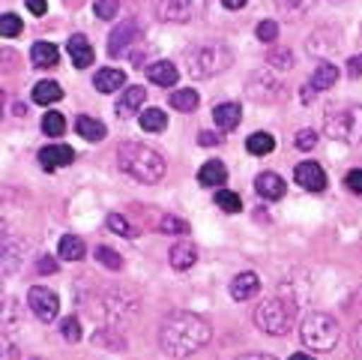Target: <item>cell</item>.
<instances>
[{
    "mask_svg": "<svg viewBox=\"0 0 362 360\" xmlns=\"http://www.w3.org/2000/svg\"><path fill=\"white\" fill-rule=\"evenodd\" d=\"M210 342V325L201 315L192 313H174L162 321L159 327V345L171 357H192Z\"/></svg>",
    "mask_w": 362,
    "mask_h": 360,
    "instance_id": "1",
    "label": "cell"
},
{
    "mask_svg": "<svg viewBox=\"0 0 362 360\" xmlns=\"http://www.w3.org/2000/svg\"><path fill=\"white\" fill-rule=\"evenodd\" d=\"M117 165L120 171L129 174L132 180H138V184H159V180L165 177V157L159 150H153L147 145H138V141H126V145L117 147Z\"/></svg>",
    "mask_w": 362,
    "mask_h": 360,
    "instance_id": "2",
    "label": "cell"
},
{
    "mask_svg": "<svg viewBox=\"0 0 362 360\" xmlns=\"http://www.w3.org/2000/svg\"><path fill=\"white\" fill-rule=\"evenodd\" d=\"M230 63H234V55L222 43H204L186 55V67L192 79H213V75L225 72Z\"/></svg>",
    "mask_w": 362,
    "mask_h": 360,
    "instance_id": "3",
    "label": "cell"
},
{
    "mask_svg": "<svg viewBox=\"0 0 362 360\" xmlns=\"http://www.w3.org/2000/svg\"><path fill=\"white\" fill-rule=\"evenodd\" d=\"M296 310L300 306L288 298H269L255 310V325L261 333H269V337H284L293 327Z\"/></svg>",
    "mask_w": 362,
    "mask_h": 360,
    "instance_id": "4",
    "label": "cell"
},
{
    "mask_svg": "<svg viewBox=\"0 0 362 360\" xmlns=\"http://www.w3.org/2000/svg\"><path fill=\"white\" fill-rule=\"evenodd\" d=\"M303 342L305 349L312 351H332L335 345H339V321H335L329 313H312L305 321H303Z\"/></svg>",
    "mask_w": 362,
    "mask_h": 360,
    "instance_id": "5",
    "label": "cell"
},
{
    "mask_svg": "<svg viewBox=\"0 0 362 360\" xmlns=\"http://www.w3.org/2000/svg\"><path fill=\"white\" fill-rule=\"evenodd\" d=\"M323 133L335 141H347V145H362V106H347L329 111Z\"/></svg>",
    "mask_w": 362,
    "mask_h": 360,
    "instance_id": "6",
    "label": "cell"
},
{
    "mask_svg": "<svg viewBox=\"0 0 362 360\" xmlns=\"http://www.w3.org/2000/svg\"><path fill=\"white\" fill-rule=\"evenodd\" d=\"M245 94H249V99L269 106V102L281 99L284 90H281V81L269 69H257V72L249 75V81H245Z\"/></svg>",
    "mask_w": 362,
    "mask_h": 360,
    "instance_id": "7",
    "label": "cell"
},
{
    "mask_svg": "<svg viewBox=\"0 0 362 360\" xmlns=\"http://www.w3.org/2000/svg\"><path fill=\"white\" fill-rule=\"evenodd\" d=\"M156 12L162 21H192L195 16L204 12V0H159L156 4Z\"/></svg>",
    "mask_w": 362,
    "mask_h": 360,
    "instance_id": "8",
    "label": "cell"
},
{
    "mask_svg": "<svg viewBox=\"0 0 362 360\" xmlns=\"http://www.w3.org/2000/svg\"><path fill=\"white\" fill-rule=\"evenodd\" d=\"M28 303H30V310L40 315L42 321H54L57 313H60V298L51 288H45V286H33L28 291Z\"/></svg>",
    "mask_w": 362,
    "mask_h": 360,
    "instance_id": "9",
    "label": "cell"
},
{
    "mask_svg": "<svg viewBox=\"0 0 362 360\" xmlns=\"http://www.w3.org/2000/svg\"><path fill=\"white\" fill-rule=\"evenodd\" d=\"M293 180L308 192H323L327 189V171L317 162H300L293 171Z\"/></svg>",
    "mask_w": 362,
    "mask_h": 360,
    "instance_id": "10",
    "label": "cell"
},
{
    "mask_svg": "<svg viewBox=\"0 0 362 360\" xmlns=\"http://www.w3.org/2000/svg\"><path fill=\"white\" fill-rule=\"evenodd\" d=\"M135 36H138V21L135 18L117 24V28L111 30V36H108V55L111 57H120L123 51L135 43Z\"/></svg>",
    "mask_w": 362,
    "mask_h": 360,
    "instance_id": "11",
    "label": "cell"
},
{
    "mask_svg": "<svg viewBox=\"0 0 362 360\" xmlns=\"http://www.w3.org/2000/svg\"><path fill=\"white\" fill-rule=\"evenodd\" d=\"M75 162V150L69 145H48L40 150V165L45 171H57L63 165H72Z\"/></svg>",
    "mask_w": 362,
    "mask_h": 360,
    "instance_id": "12",
    "label": "cell"
},
{
    "mask_svg": "<svg viewBox=\"0 0 362 360\" xmlns=\"http://www.w3.org/2000/svg\"><path fill=\"white\" fill-rule=\"evenodd\" d=\"M257 291H261V279H257L255 270H243L230 279V298L234 300H252Z\"/></svg>",
    "mask_w": 362,
    "mask_h": 360,
    "instance_id": "13",
    "label": "cell"
},
{
    "mask_svg": "<svg viewBox=\"0 0 362 360\" xmlns=\"http://www.w3.org/2000/svg\"><path fill=\"white\" fill-rule=\"evenodd\" d=\"M213 120L218 123V130L222 133L237 130L240 120H243V106L240 102H218V106L213 108Z\"/></svg>",
    "mask_w": 362,
    "mask_h": 360,
    "instance_id": "14",
    "label": "cell"
},
{
    "mask_svg": "<svg viewBox=\"0 0 362 360\" xmlns=\"http://www.w3.org/2000/svg\"><path fill=\"white\" fill-rule=\"evenodd\" d=\"M66 51H69V57L75 63V69H87L90 63H93V45H90V40H87V36H81V33L69 36Z\"/></svg>",
    "mask_w": 362,
    "mask_h": 360,
    "instance_id": "15",
    "label": "cell"
},
{
    "mask_svg": "<svg viewBox=\"0 0 362 360\" xmlns=\"http://www.w3.org/2000/svg\"><path fill=\"white\" fill-rule=\"evenodd\" d=\"M255 189H257V196H261V198L279 201L284 196V180L276 171H261V174L255 177Z\"/></svg>",
    "mask_w": 362,
    "mask_h": 360,
    "instance_id": "16",
    "label": "cell"
},
{
    "mask_svg": "<svg viewBox=\"0 0 362 360\" xmlns=\"http://www.w3.org/2000/svg\"><path fill=\"white\" fill-rule=\"evenodd\" d=\"M144 99H147L144 87H141V84H129L126 94L117 99V114H120V118H132V114L144 106Z\"/></svg>",
    "mask_w": 362,
    "mask_h": 360,
    "instance_id": "17",
    "label": "cell"
},
{
    "mask_svg": "<svg viewBox=\"0 0 362 360\" xmlns=\"http://www.w3.org/2000/svg\"><path fill=\"white\" fill-rule=\"evenodd\" d=\"M93 87L99 90V94H114V90H120V87H129L126 84V72L123 69H99L93 75Z\"/></svg>",
    "mask_w": 362,
    "mask_h": 360,
    "instance_id": "18",
    "label": "cell"
},
{
    "mask_svg": "<svg viewBox=\"0 0 362 360\" xmlns=\"http://www.w3.org/2000/svg\"><path fill=\"white\" fill-rule=\"evenodd\" d=\"M168 261H171L174 270H189L192 264L198 261V247H195V243H189V240L174 243V249H171V255H168Z\"/></svg>",
    "mask_w": 362,
    "mask_h": 360,
    "instance_id": "19",
    "label": "cell"
},
{
    "mask_svg": "<svg viewBox=\"0 0 362 360\" xmlns=\"http://www.w3.org/2000/svg\"><path fill=\"white\" fill-rule=\"evenodd\" d=\"M75 133H78L84 141H102L108 135L105 123L96 120V118H87V114H78V118H75Z\"/></svg>",
    "mask_w": 362,
    "mask_h": 360,
    "instance_id": "20",
    "label": "cell"
},
{
    "mask_svg": "<svg viewBox=\"0 0 362 360\" xmlns=\"http://www.w3.org/2000/svg\"><path fill=\"white\" fill-rule=\"evenodd\" d=\"M30 60H33V67L51 69V67H57L60 51H57V45H51V43H36V45L30 48Z\"/></svg>",
    "mask_w": 362,
    "mask_h": 360,
    "instance_id": "21",
    "label": "cell"
},
{
    "mask_svg": "<svg viewBox=\"0 0 362 360\" xmlns=\"http://www.w3.org/2000/svg\"><path fill=\"white\" fill-rule=\"evenodd\" d=\"M147 75H150V81L159 84V87L177 84V67H174L171 60H156L153 67H147Z\"/></svg>",
    "mask_w": 362,
    "mask_h": 360,
    "instance_id": "22",
    "label": "cell"
},
{
    "mask_svg": "<svg viewBox=\"0 0 362 360\" xmlns=\"http://www.w3.org/2000/svg\"><path fill=\"white\" fill-rule=\"evenodd\" d=\"M335 81H339V67L335 63H329V60H320L317 67H315V72H312V84L315 90H327V87H332Z\"/></svg>",
    "mask_w": 362,
    "mask_h": 360,
    "instance_id": "23",
    "label": "cell"
},
{
    "mask_svg": "<svg viewBox=\"0 0 362 360\" xmlns=\"http://www.w3.org/2000/svg\"><path fill=\"white\" fill-rule=\"evenodd\" d=\"M225 177H228V169L218 159H210V162H204L201 165V171H198V180H201V186H222L225 184Z\"/></svg>",
    "mask_w": 362,
    "mask_h": 360,
    "instance_id": "24",
    "label": "cell"
},
{
    "mask_svg": "<svg viewBox=\"0 0 362 360\" xmlns=\"http://www.w3.org/2000/svg\"><path fill=\"white\" fill-rule=\"evenodd\" d=\"M138 123H141V130H144V133H165L168 118H165L162 108H141Z\"/></svg>",
    "mask_w": 362,
    "mask_h": 360,
    "instance_id": "25",
    "label": "cell"
},
{
    "mask_svg": "<svg viewBox=\"0 0 362 360\" xmlns=\"http://www.w3.org/2000/svg\"><path fill=\"white\" fill-rule=\"evenodd\" d=\"M57 99H63V87L57 81H40L33 87V102L36 106H54Z\"/></svg>",
    "mask_w": 362,
    "mask_h": 360,
    "instance_id": "26",
    "label": "cell"
},
{
    "mask_svg": "<svg viewBox=\"0 0 362 360\" xmlns=\"http://www.w3.org/2000/svg\"><path fill=\"white\" fill-rule=\"evenodd\" d=\"M198 102H201V96H198L195 87H180V90H174V94H171V106H174L177 111H183V114L195 111Z\"/></svg>",
    "mask_w": 362,
    "mask_h": 360,
    "instance_id": "27",
    "label": "cell"
},
{
    "mask_svg": "<svg viewBox=\"0 0 362 360\" xmlns=\"http://www.w3.org/2000/svg\"><path fill=\"white\" fill-rule=\"evenodd\" d=\"M245 150H249L252 157H267V153L276 150V138L269 133H252L245 138Z\"/></svg>",
    "mask_w": 362,
    "mask_h": 360,
    "instance_id": "28",
    "label": "cell"
},
{
    "mask_svg": "<svg viewBox=\"0 0 362 360\" xmlns=\"http://www.w3.org/2000/svg\"><path fill=\"white\" fill-rule=\"evenodd\" d=\"M60 259L63 261H81L84 259V240L78 235H66V237H60Z\"/></svg>",
    "mask_w": 362,
    "mask_h": 360,
    "instance_id": "29",
    "label": "cell"
},
{
    "mask_svg": "<svg viewBox=\"0 0 362 360\" xmlns=\"http://www.w3.org/2000/svg\"><path fill=\"white\" fill-rule=\"evenodd\" d=\"M24 247L21 240H4V276H12L18 270L24 252H18Z\"/></svg>",
    "mask_w": 362,
    "mask_h": 360,
    "instance_id": "30",
    "label": "cell"
},
{
    "mask_svg": "<svg viewBox=\"0 0 362 360\" xmlns=\"http://www.w3.org/2000/svg\"><path fill=\"white\" fill-rule=\"evenodd\" d=\"M315 4L317 0H276V9L288 18H300V16H305V12H312Z\"/></svg>",
    "mask_w": 362,
    "mask_h": 360,
    "instance_id": "31",
    "label": "cell"
},
{
    "mask_svg": "<svg viewBox=\"0 0 362 360\" xmlns=\"http://www.w3.org/2000/svg\"><path fill=\"white\" fill-rule=\"evenodd\" d=\"M213 201H216V208H218V210H225V213H240V210H243V201H240V196H237V192L218 189Z\"/></svg>",
    "mask_w": 362,
    "mask_h": 360,
    "instance_id": "32",
    "label": "cell"
},
{
    "mask_svg": "<svg viewBox=\"0 0 362 360\" xmlns=\"http://www.w3.org/2000/svg\"><path fill=\"white\" fill-rule=\"evenodd\" d=\"M42 133L51 135V138H60L63 133H66V120H63L60 111H48L42 118Z\"/></svg>",
    "mask_w": 362,
    "mask_h": 360,
    "instance_id": "33",
    "label": "cell"
},
{
    "mask_svg": "<svg viewBox=\"0 0 362 360\" xmlns=\"http://www.w3.org/2000/svg\"><path fill=\"white\" fill-rule=\"evenodd\" d=\"M96 261L102 267H108V270H120L123 267V255L117 249H111V247H96Z\"/></svg>",
    "mask_w": 362,
    "mask_h": 360,
    "instance_id": "34",
    "label": "cell"
},
{
    "mask_svg": "<svg viewBox=\"0 0 362 360\" xmlns=\"http://www.w3.org/2000/svg\"><path fill=\"white\" fill-rule=\"evenodd\" d=\"M267 63L273 69H291L293 67V51H288V48H269Z\"/></svg>",
    "mask_w": 362,
    "mask_h": 360,
    "instance_id": "35",
    "label": "cell"
},
{
    "mask_svg": "<svg viewBox=\"0 0 362 360\" xmlns=\"http://www.w3.org/2000/svg\"><path fill=\"white\" fill-rule=\"evenodd\" d=\"M105 223H108V228L114 231V235H120V237H135V235H138V228L129 225V220H123L120 213H108Z\"/></svg>",
    "mask_w": 362,
    "mask_h": 360,
    "instance_id": "36",
    "label": "cell"
},
{
    "mask_svg": "<svg viewBox=\"0 0 362 360\" xmlns=\"http://www.w3.org/2000/svg\"><path fill=\"white\" fill-rule=\"evenodd\" d=\"M18 33H21V18L16 12H4V18H0V36L12 40V36H18Z\"/></svg>",
    "mask_w": 362,
    "mask_h": 360,
    "instance_id": "37",
    "label": "cell"
},
{
    "mask_svg": "<svg viewBox=\"0 0 362 360\" xmlns=\"http://www.w3.org/2000/svg\"><path fill=\"white\" fill-rule=\"evenodd\" d=\"M159 231H165V235H189V223L180 220V216H162Z\"/></svg>",
    "mask_w": 362,
    "mask_h": 360,
    "instance_id": "38",
    "label": "cell"
},
{
    "mask_svg": "<svg viewBox=\"0 0 362 360\" xmlns=\"http://www.w3.org/2000/svg\"><path fill=\"white\" fill-rule=\"evenodd\" d=\"M120 12V0H96V18L111 21Z\"/></svg>",
    "mask_w": 362,
    "mask_h": 360,
    "instance_id": "39",
    "label": "cell"
},
{
    "mask_svg": "<svg viewBox=\"0 0 362 360\" xmlns=\"http://www.w3.org/2000/svg\"><path fill=\"white\" fill-rule=\"evenodd\" d=\"M255 33H257V40H261V43H276V40H279V24L267 18V21L257 24Z\"/></svg>",
    "mask_w": 362,
    "mask_h": 360,
    "instance_id": "40",
    "label": "cell"
},
{
    "mask_svg": "<svg viewBox=\"0 0 362 360\" xmlns=\"http://www.w3.org/2000/svg\"><path fill=\"white\" fill-rule=\"evenodd\" d=\"M60 330H63V337H66V342H78L81 339V325H78V318H63L60 321Z\"/></svg>",
    "mask_w": 362,
    "mask_h": 360,
    "instance_id": "41",
    "label": "cell"
},
{
    "mask_svg": "<svg viewBox=\"0 0 362 360\" xmlns=\"http://www.w3.org/2000/svg\"><path fill=\"white\" fill-rule=\"evenodd\" d=\"M293 145L300 150H312L317 145V133L315 130H300V133H296V138H293Z\"/></svg>",
    "mask_w": 362,
    "mask_h": 360,
    "instance_id": "42",
    "label": "cell"
},
{
    "mask_svg": "<svg viewBox=\"0 0 362 360\" xmlns=\"http://www.w3.org/2000/svg\"><path fill=\"white\" fill-rule=\"evenodd\" d=\"M344 186L354 192V196H362V169H351L344 177Z\"/></svg>",
    "mask_w": 362,
    "mask_h": 360,
    "instance_id": "43",
    "label": "cell"
},
{
    "mask_svg": "<svg viewBox=\"0 0 362 360\" xmlns=\"http://www.w3.org/2000/svg\"><path fill=\"white\" fill-rule=\"evenodd\" d=\"M198 145H201V147H216V145H222V133L204 130V133H198Z\"/></svg>",
    "mask_w": 362,
    "mask_h": 360,
    "instance_id": "44",
    "label": "cell"
},
{
    "mask_svg": "<svg viewBox=\"0 0 362 360\" xmlns=\"http://www.w3.org/2000/svg\"><path fill=\"white\" fill-rule=\"evenodd\" d=\"M347 75H351V79H359L362 75V55H354L347 60Z\"/></svg>",
    "mask_w": 362,
    "mask_h": 360,
    "instance_id": "45",
    "label": "cell"
},
{
    "mask_svg": "<svg viewBox=\"0 0 362 360\" xmlns=\"http://www.w3.org/2000/svg\"><path fill=\"white\" fill-rule=\"evenodd\" d=\"M28 9L33 12V16H45V12H48V4H45V0H28Z\"/></svg>",
    "mask_w": 362,
    "mask_h": 360,
    "instance_id": "46",
    "label": "cell"
},
{
    "mask_svg": "<svg viewBox=\"0 0 362 360\" xmlns=\"http://www.w3.org/2000/svg\"><path fill=\"white\" fill-rule=\"evenodd\" d=\"M40 270L42 274H51V270H57V261L54 259H40Z\"/></svg>",
    "mask_w": 362,
    "mask_h": 360,
    "instance_id": "47",
    "label": "cell"
},
{
    "mask_svg": "<svg viewBox=\"0 0 362 360\" xmlns=\"http://www.w3.org/2000/svg\"><path fill=\"white\" fill-rule=\"evenodd\" d=\"M249 0H222V6H228V9H243Z\"/></svg>",
    "mask_w": 362,
    "mask_h": 360,
    "instance_id": "48",
    "label": "cell"
},
{
    "mask_svg": "<svg viewBox=\"0 0 362 360\" xmlns=\"http://www.w3.org/2000/svg\"><path fill=\"white\" fill-rule=\"evenodd\" d=\"M237 360H276V357H269V354H243Z\"/></svg>",
    "mask_w": 362,
    "mask_h": 360,
    "instance_id": "49",
    "label": "cell"
},
{
    "mask_svg": "<svg viewBox=\"0 0 362 360\" xmlns=\"http://www.w3.org/2000/svg\"><path fill=\"white\" fill-rule=\"evenodd\" d=\"M354 345L362 351V321H359V327H356V333H354Z\"/></svg>",
    "mask_w": 362,
    "mask_h": 360,
    "instance_id": "50",
    "label": "cell"
},
{
    "mask_svg": "<svg viewBox=\"0 0 362 360\" xmlns=\"http://www.w3.org/2000/svg\"><path fill=\"white\" fill-rule=\"evenodd\" d=\"M288 360H315L312 354H305V351H296V354H291Z\"/></svg>",
    "mask_w": 362,
    "mask_h": 360,
    "instance_id": "51",
    "label": "cell"
},
{
    "mask_svg": "<svg viewBox=\"0 0 362 360\" xmlns=\"http://www.w3.org/2000/svg\"><path fill=\"white\" fill-rule=\"evenodd\" d=\"M332 4H347V0H332Z\"/></svg>",
    "mask_w": 362,
    "mask_h": 360,
    "instance_id": "52",
    "label": "cell"
}]
</instances>
